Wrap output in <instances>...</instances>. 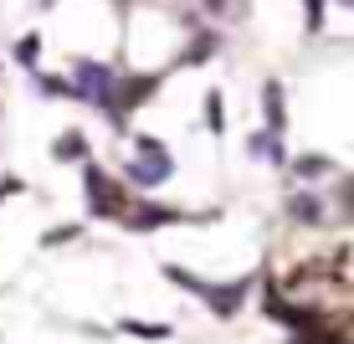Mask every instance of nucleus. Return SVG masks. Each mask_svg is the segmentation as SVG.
I'll return each instance as SVG.
<instances>
[{
	"instance_id": "1",
	"label": "nucleus",
	"mask_w": 354,
	"mask_h": 344,
	"mask_svg": "<svg viewBox=\"0 0 354 344\" xmlns=\"http://www.w3.org/2000/svg\"><path fill=\"white\" fill-rule=\"evenodd\" d=\"M82 195H88V211L103 216V221L129 216V195H124V185H118V180L108 175L103 165H93V159H82Z\"/></svg>"
},
{
	"instance_id": "2",
	"label": "nucleus",
	"mask_w": 354,
	"mask_h": 344,
	"mask_svg": "<svg viewBox=\"0 0 354 344\" xmlns=\"http://www.w3.org/2000/svg\"><path fill=\"white\" fill-rule=\"evenodd\" d=\"M169 175H175L169 150L154 139V134H139V139H133V159H129V180H133V185H144V190H154V185H165Z\"/></svg>"
},
{
	"instance_id": "3",
	"label": "nucleus",
	"mask_w": 354,
	"mask_h": 344,
	"mask_svg": "<svg viewBox=\"0 0 354 344\" xmlns=\"http://www.w3.org/2000/svg\"><path fill=\"white\" fill-rule=\"evenodd\" d=\"M160 82H165V72H144V78L133 72V78H118V88H113V98H108V108H103V114H108V124H118V129H124L133 108H144L154 93H160Z\"/></svg>"
},
{
	"instance_id": "4",
	"label": "nucleus",
	"mask_w": 354,
	"mask_h": 344,
	"mask_svg": "<svg viewBox=\"0 0 354 344\" xmlns=\"http://www.w3.org/2000/svg\"><path fill=\"white\" fill-rule=\"evenodd\" d=\"M72 88H77L82 103H93L97 114H103L108 98H113V88H118V72L108 62H77V67H72Z\"/></svg>"
},
{
	"instance_id": "5",
	"label": "nucleus",
	"mask_w": 354,
	"mask_h": 344,
	"mask_svg": "<svg viewBox=\"0 0 354 344\" xmlns=\"http://www.w3.org/2000/svg\"><path fill=\"white\" fill-rule=\"evenodd\" d=\"M252 293V278H236V282H205V293H201V303L211 309L216 318H231L241 309V298Z\"/></svg>"
},
{
	"instance_id": "6",
	"label": "nucleus",
	"mask_w": 354,
	"mask_h": 344,
	"mask_svg": "<svg viewBox=\"0 0 354 344\" xmlns=\"http://www.w3.org/2000/svg\"><path fill=\"white\" fill-rule=\"evenodd\" d=\"M262 314L277 318V324H288V329H313V324H319V314H313V309H303V303H288L277 288H262Z\"/></svg>"
},
{
	"instance_id": "7",
	"label": "nucleus",
	"mask_w": 354,
	"mask_h": 344,
	"mask_svg": "<svg viewBox=\"0 0 354 344\" xmlns=\"http://www.w3.org/2000/svg\"><path fill=\"white\" fill-rule=\"evenodd\" d=\"M175 221H190L185 211H169V206H139V211H129L124 226L129 231H160V226H175Z\"/></svg>"
},
{
	"instance_id": "8",
	"label": "nucleus",
	"mask_w": 354,
	"mask_h": 344,
	"mask_svg": "<svg viewBox=\"0 0 354 344\" xmlns=\"http://www.w3.org/2000/svg\"><path fill=\"white\" fill-rule=\"evenodd\" d=\"M288 216L298 221V226H324V201L308 195V190H298V195H288Z\"/></svg>"
},
{
	"instance_id": "9",
	"label": "nucleus",
	"mask_w": 354,
	"mask_h": 344,
	"mask_svg": "<svg viewBox=\"0 0 354 344\" xmlns=\"http://www.w3.org/2000/svg\"><path fill=\"white\" fill-rule=\"evenodd\" d=\"M262 114H267V129H277V134L288 129V103H283V82L277 78L262 88Z\"/></svg>"
},
{
	"instance_id": "10",
	"label": "nucleus",
	"mask_w": 354,
	"mask_h": 344,
	"mask_svg": "<svg viewBox=\"0 0 354 344\" xmlns=\"http://www.w3.org/2000/svg\"><path fill=\"white\" fill-rule=\"evenodd\" d=\"M252 154H257V159H267V165H288V154H283V134H277V129L252 134Z\"/></svg>"
},
{
	"instance_id": "11",
	"label": "nucleus",
	"mask_w": 354,
	"mask_h": 344,
	"mask_svg": "<svg viewBox=\"0 0 354 344\" xmlns=\"http://www.w3.org/2000/svg\"><path fill=\"white\" fill-rule=\"evenodd\" d=\"M216 46H221V42H216V31H201V36L185 46V52H180V62H185V67H201V62H211Z\"/></svg>"
},
{
	"instance_id": "12",
	"label": "nucleus",
	"mask_w": 354,
	"mask_h": 344,
	"mask_svg": "<svg viewBox=\"0 0 354 344\" xmlns=\"http://www.w3.org/2000/svg\"><path fill=\"white\" fill-rule=\"evenodd\" d=\"M52 159H67V165H72V159H88V139H82L77 129H72V134H62V139L52 144Z\"/></svg>"
},
{
	"instance_id": "13",
	"label": "nucleus",
	"mask_w": 354,
	"mask_h": 344,
	"mask_svg": "<svg viewBox=\"0 0 354 344\" xmlns=\"http://www.w3.org/2000/svg\"><path fill=\"white\" fill-rule=\"evenodd\" d=\"M328 170H334V159H328V154H298V159H292V175H298V180L328 175Z\"/></svg>"
},
{
	"instance_id": "14",
	"label": "nucleus",
	"mask_w": 354,
	"mask_h": 344,
	"mask_svg": "<svg viewBox=\"0 0 354 344\" xmlns=\"http://www.w3.org/2000/svg\"><path fill=\"white\" fill-rule=\"evenodd\" d=\"M124 334H133V339H169V324H144V318H124Z\"/></svg>"
},
{
	"instance_id": "15",
	"label": "nucleus",
	"mask_w": 354,
	"mask_h": 344,
	"mask_svg": "<svg viewBox=\"0 0 354 344\" xmlns=\"http://www.w3.org/2000/svg\"><path fill=\"white\" fill-rule=\"evenodd\" d=\"M36 57H41V36H36V31H26V36L16 42V62L26 67V72H36Z\"/></svg>"
},
{
	"instance_id": "16",
	"label": "nucleus",
	"mask_w": 354,
	"mask_h": 344,
	"mask_svg": "<svg viewBox=\"0 0 354 344\" xmlns=\"http://www.w3.org/2000/svg\"><path fill=\"white\" fill-rule=\"evenodd\" d=\"M205 6H211L216 16H226V21H241V16H247V0H205Z\"/></svg>"
},
{
	"instance_id": "17",
	"label": "nucleus",
	"mask_w": 354,
	"mask_h": 344,
	"mask_svg": "<svg viewBox=\"0 0 354 344\" xmlns=\"http://www.w3.org/2000/svg\"><path fill=\"white\" fill-rule=\"evenodd\" d=\"M205 124L221 134V93H205Z\"/></svg>"
},
{
	"instance_id": "18",
	"label": "nucleus",
	"mask_w": 354,
	"mask_h": 344,
	"mask_svg": "<svg viewBox=\"0 0 354 344\" xmlns=\"http://www.w3.org/2000/svg\"><path fill=\"white\" fill-rule=\"evenodd\" d=\"M72 237H77V226H52L41 237V247H62V242H72Z\"/></svg>"
},
{
	"instance_id": "19",
	"label": "nucleus",
	"mask_w": 354,
	"mask_h": 344,
	"mask_svg": "<svg viewBox=\"0 0 354 344\" xmlns=\"http://www.w3.org/2000/svg\"><path fill=\"white\" fill-rule=\"evenodd\" d=\"M303 10H308V31H324V0H303Z\"/></svg>"
},
{
	"instance_id": "20",
	"label": "nucleus",
	"mask_w": 354,
	"mask_h": 344,
	"mask_svg": "<svg viewBox=\"0 0 354 344\" xmlns=\"http://www.w3.org/2000/svg\"><path fill=\"white\" fill-rule=\"evenodd\" d=\"M339 206H344V216H354V175L339 180Z\"/></svg>"
},
{
	"instance_id": "21",
	"label": "nucleus",
	"mask_w": 354,
	"mask_h": 344,
	"mask_svg": "<svg viewBox=\"0 0 354 344\" xmlns=\"http://www.w3.org/2000/svg\"><path fill=\"white\" fill-rule=\"evenodd\" d=\"M16 190H26V185H21L16 175H6V180H0V201H10V195H16Z\"/></svg>"
},
{
	"instance_id": "22",
	"label": "nucleus",
	"mask_w": 354,
	"mask_h": 344,
	"mask_svg": "<svg viewBox=\"0 0 354 344\" xmlns=\"http://www.w3.org/2000/svg\"><path fill=\"white\" fill-rule=\"evenodd\" d=\"M339 6H354V0H339Z\"/></svg>"
}]
</instances>
